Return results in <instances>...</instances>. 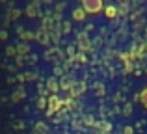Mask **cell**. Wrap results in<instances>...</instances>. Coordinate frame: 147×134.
Masks as SVG:
<instances>
[{
    "label": "cell",
    "instance_id": "obj_9",
    "mask_svg": "<svg viewBox=\"0 0 147 134\" xmlns=\"http://www.w3.org/2000/svg\"><path fill=\"white\" fill-rule=\"evenodd\" d=\"M32 2H34V4H37V2H39V0H32Z\"/></svg>",
    "mask_w": 147,
    "mask_h": 134
},
{
    "label": "cell",
    "instance_id": "obj_8",
    "mask_svg": "<svg viewBox=\"0 0 147 134\" xmlns=\"http://www.w3.org/2000/svg\"><path fill=\"white\" fill-rule=\"evenodd\" d=\"M21 97H22V91H17V93L13 95V101H19V99H21Z\"/></svg>",
    "mask_w": 147,
    "mask_h": 134
},
{
    "label": "cell",
    "instance_id": "obj_4",
    "mask_svg": "<svg viewBox=\"0 0 147 134\" xmlns=\"http://www.w3.org/2000/svg\"><path fill=\"white\" fill-rule=\"evenodd\" d=\"M102 13L106 15L108 19L117 17V9H115V6H104V7H102Z\"/></svg>",
    "mask_w": 147,
    "mask_h": 134
},
{
    "label": "cell",
    "instance_id": "obj_3",
    "mask_svg": "<svg viewBox=\"0 0 147 134\" xmlns=\"http://www.w3.org/2000/svg\"><path fill=\"white\" fill-rule=\"evenodd\" d=\"M71 17H73V21H84V19H86V11H84L82 7H76V9H73Z\"/></svg>",
    "mask_w": 147,
    "mask_h": 134
},
{
    "label": "cell",
    "instance_id": "obj_5",
    "mask_svg": "<svg viewBox=\"0 0 147 134\" xmlns=\"http://www.w3.org/2000/svg\"><path fill=\"white\" fill-rule=\"evenodd\" d=\"M138 101L144 104V108H147V86L140 91V95H138Z\"/></svg>",
    "mask_w": 147,
    "mask_h": 134
},
{
    "label": "cell",
    "instance_id": "obj_6",
    "mask_svg": "<svg viewBox=\"0 0 147 134\" xmlns=\"http://www.w3.org/2000/svg\"><path fill=\"white\" fill-rule=\"evenodd\" d=\"M26 15H28V17H36V15H37V7H36V4H32V6L26 7Z\"/></svg>",
    "mask_w": 147,
    "mask_h": 134
},
{
    "label": "cell",
    "instance_id": "obj_1",
    "mask_svg": "<svg viewBox=\"0 0 147 134\" xmlns=\"http://www.w3.org/2000/svg\"><path fill=\"white\" fill-rule=\"evenodd\" d=\"M80 7L86 11V15H97L102 11L104 0H80Z\"/></svg>",
    "mask_w": 147,
    "mask_h": 134
},
{
    "label": "cell",
    "instance_id": "obj_7",
    "mask_svg": "<svg viewBox=\"0 0 147 134\" xmlns=\"http://www.w3.org/2000/svg\"><path fill=\"white\" fill-rule=\"evenodd\" d=\"M49 88H50V91H56V90H58V84L54 82V78L49 80Z\"/></svg>",
    "mask_w": 147,
    "mask_h": 134
},
{
    "label": "cell",
    "instance_id": "obj_2",
    "mask_svg": "<svg viewBox=\"0 0 147 134\" xmlns=\"http://www.w3.org/2000/svg\"><path fill=\"white\" fill-rule=\"evenodd\" d=\"M49 114H54L56 112V110H60V106L63 104V101H61L60 97H56V95H52V97L49 99Z\"/></svg>",
    "mask_w": 147,
    "mask_h": 134
}]
</instances>
